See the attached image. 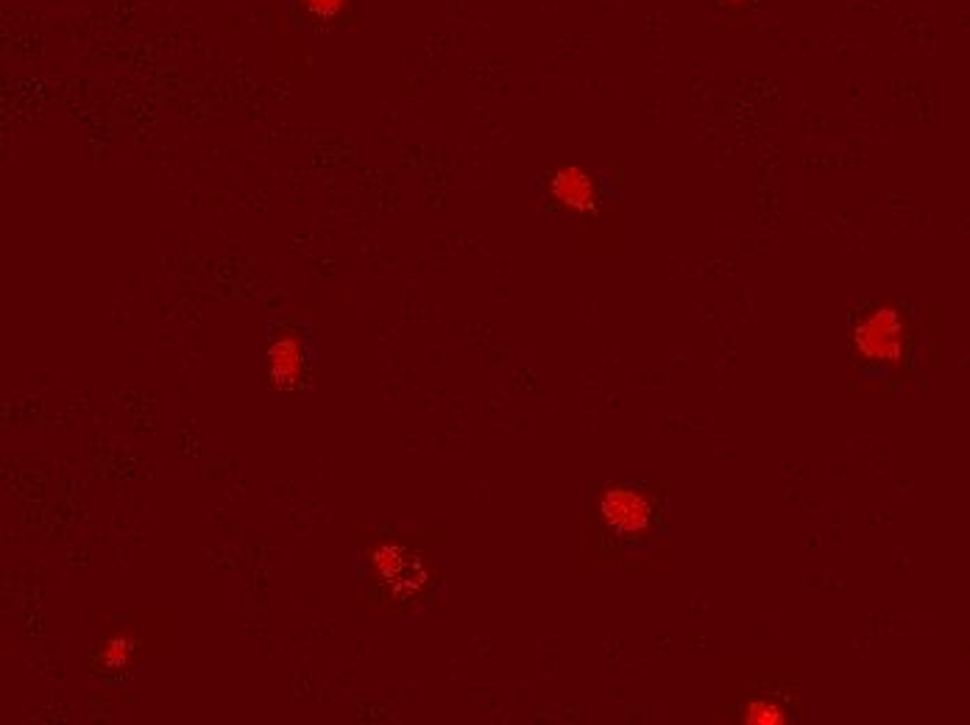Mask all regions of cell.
Returning a JSON list of instances; mask_svg holds the SVG:
<instances>
[{
  "label": "cell",
  "mask_w": 970,
  "mask_h": 725,
  "mask_svg": "<svg viewBox=\"0 0 970 725\" xmlns=\"http://www.w3.org/2000/svg\"><path fill=\"white\" fill-rule=\"evenodd\" d=\"M268 369H271V380L277 389H296L298 382L305 380L307 357L305 346L296 335H282L271 344L268 352Z\"/></svg>",
  "instance_id": "cell-1"
},
{
  "label": "cell",
  "mask_w": 970,
  "mask_h": 725,
  "mask_svg": "<svg viewBox=\"0 0 970 725\" xmlns=\"http://www.w3.org/2000/svg\"><path fill=\"white\" fill-rule=\"evenodd\" d=\"M552 193L572 209H589L595 204V185L580 168H561L552 179Z\"/></svg>",
  "instance_id": "cell-3"
},
{
  "label": "cell",
  "mask_w": 970,
  "mask_h": 725,
  "mask_svg": "<svg viewBox=\"0 0 970 725\" xmlns=\"http://www.w3.org/2000/svg\"><path fill=\"white\" fill-rule=\"evenodd\" d=\"M602 517L614 531L620 533H636L644 531L647 525V506L644 499H639L636 494L625 492V488H616L602 497Z\"/></svg>",
  "instance_id": "cell-2"
},
{
  "label": "cell",
  "mask_w": 970,
  "mask_h": 725,
  "mask_svg": "<svg viewBox=\"0 0 970 725\" xmlns=\"http://www.w3.org/2000/svg\"><path fill=\"white\" fill-rule=\"evenodd\" d=\"M405 567H408V556H405V550L396 547V544H380L374 550V570L380 572V577H385V581L396 583V577L405 572Z\"/></svg>",
  "instance_id": "cell-4"
},
{
  "label": "cell",
  "mask_w": 970,
  "mask_h": 725,
  "mask_svg": "<svg viewBox=\"0 0 970 725\" xmlns=\"http://www.w3.org/2000/svg\"><path fill=\"white\" fill-rule=\"evenodd\" d=\"M725 3H731V7H737V3H748V0H725Z\"/></svg>",
  "instance_id": "cell-7"
},
{
  "label": "cell",
  "mask_w": 970,
  "mask_h": 725,
  "mask_svg": "<svg viewBox=\"0 0 970 725\" xmlns=\"http://www.w3.org/2000/svg\"><path fill=\"white\" fill-rule=\"evenodd\" d=\"M305 9L310 14H316L318 20H332L346 9V0H302Z\"/></svg>",
  "instance_id": "cell-6"
},
{
  "label": "cell",
  "mask_w": 970,
  "mask_h": 725,
  "mask_svg": "<svg viewBox=\"0 0 970 725\" xmlns=\"http://www.w3.org/2000/svg\"><path fill=\"white\" fill-rule=\"evenodd\" d=\"M131 653H135V639L131 636H115V639L106 641L101 661L110 670H124L131 661Z\"/></svg>",
  "instance_id": "cell-5"
}]
</instances>
